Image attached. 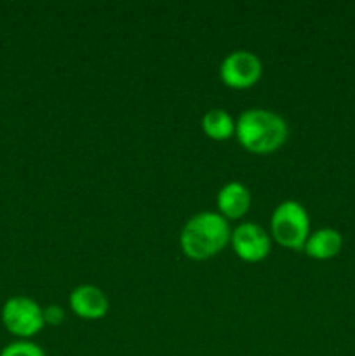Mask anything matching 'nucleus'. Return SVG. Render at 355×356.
Returning a JSON list of instances; mask_svg holds the SVG:
<instances>
[{
    "label": "nucleus",
    "instance_id": "nucleus-1",
    "mask_svg": "<svg viewBox=\"0 0 355 356\" xmlns=\"http://www.w3.org/2000/svg\"><path fill=\"white\" fill-rule=\"evenodd\" d=\"M232 228L219 212H197L184 222L180 235L183 252L194 261H204L221 252L230 242Z\"/></svg>",
    "mask_w": 355,
    "mask_h": 356
},
{
    "label": "nucleus",
    "instance_id": "nucleus-2",
    "mask_svg": "<svg viewBox=\"0 0 355 356\" xmlns=\"http://www.w3.org/2000/svg\"><path fill=\"white\" fill-rule=\"evenodd\" d=\"M287 124L275 111L267 108H249L235 120V136L240 145L256 155H268L285 143Z\"/></svg>",
    "mask_w": 355,
    "mask_h": 356
},
{
    "label": "nucleus",
    "instance_id": "nucleus-3",
    "mask_svg": "<svg viewBox=\"0 0 355 356\" xmlns=\"http://www.w3.org/2000/svg\"><path fill=\"white\" fill-rule=\"evenodd\" d=\"M271 240L285 249L303 250L310 236V216L296 200H284L274 209L270 218Z\"/></svg>",
    "mask_w": 355,
    "mask_h": 356
},
{
    "label": "nucleus",
    "instance_id": "nucleus-4",
    "mask_svg": "<svg viewBox=\"0 0 355 356\" xmlns=\"http://www.w3.org/2000/svg\"><path fill=\"white\" fill-rule=\"evenodd\" d=\"M2 322L10 334L21 339H28L44 329V308L35 299L14 296L3 305Z\"/></svg>",
    "mask_w": 355,
    "mask_h": 356
},
{
    "label": "nucleus",
    "instance_id": "nucleus-5",
    "mask_svg": "<svg viewBox=\"0 0 355 356\" xmlns=\"http://www.w3.org/2000/svg\"><path fill=\"white\" fill-rule=\"evenodd\" d=\"M263 73V63L254 52L239 49L223 58L219 65V76L232 89H249Z\"/></svg>",
    "mask_w": 355,
    "mask_h": 356
},
{
    "label": "nucleus",
    "instance_id": "nucleus-6",
    "mask_svg": "<svg viewBox=\"0 0 355 356\" xmlns=\"http://www.w3.org/2000/svg\"><path fill=\"white\" fill-rule=\"evenodd\" d=\"M230 243L240 259L246 263H258L270 254L271 236L258 222L247 221L232 229Z\"/></svg>",
    "mask_w": 355,
    "mask_h": 356
},
{
    "label": "nucleus",
    "instance_id": "nucleus-7",
    "mask_svg": "<svg viewBox=\"0 0 355 356\" xmlns=\"http://www.w3.org/2000/svg\"><path fill=\"white\" fill-rule=\"evenodd\" d=\"M70 308L77 316L86 320L103 318L110 308L106 294L100 287L90 284L79 285L70 292Z\"/></svg>",
    "mask_w": 355,
    "mask_h": 356
},
{
    "label": "nucleus",
    "instance_id": "nucleus-8",
    "mask_svg": "<svg viewBox=\"0 0 355 356\" xmlns=\"http://www.w3.org/2000/svg\"><path fill=\"white\" fill-rule=\"evenodd\" d=\"M218 212L225 219H240L251 207V191L240 181H228L216 195Z\"/></svg>",
    "mask_w": 355,
    "mask_h": 356
},
{
    "label": "nucleus",
    "instance_id": "nucleus-9",
    "mask_svg": "<svg viewBox=\"0 0 355 356\" xmlns=\"http://www.w3.org/2000/svg\"><path fill=\"white\" fill-rule=\"evenodd\" d=\"M343 247V236L334 228H320L310 233L303 250L313 259H331L338 256Z\"/></svg>",
    "mask_w": 355,
    "mask_h": 356
},
{
    "label": "nucleus",
    "instance_id": "nucleus-10",
    "mask_svg": "<svg viewBox=\"0 0 355 356\" xmlns=\"http://www.w3.org/2000/svg\"><path fill=\"white\" fill-rule=\"evenodd\" d=\"M202 131L216 141H225L230 136L235 134V120L232 115L223 108H212L205 111L200 120Z\"/></svg>",
    "mask_w": 355,
    "mask_h": 356
},
{
    "label": "nucleus",
    "instance_id": "nucleus-11",
    "mask_svg": "<svg viewBox=\"0 0 355 356\" xmlns=\"http://www.w3.org/2000/svg\"><path fill=\"white\" fill-rule=\"evenodd\" d=\"M0 356H45L44 350L31 341H16L10 343L0 351Z\"/></svg>",
    "mask_w": 355,
    "mask_h": 356
},
{
    "label": "nucleus",
    "instance_id": "nucleus-12",
    "mask_svg": "<svg viewBox=\"0 0 355 356\" xmlns=\"http://www.w3.org/2000/svg\"><path fill=\"white\" fill-rule=\"evenodd\" d=\"M65 320V309L59 305H51L44 308V322L45 325H59Z\"/></svg>",
    "mask_w": 355,
    "mask_h": 356
}]
</instances>
